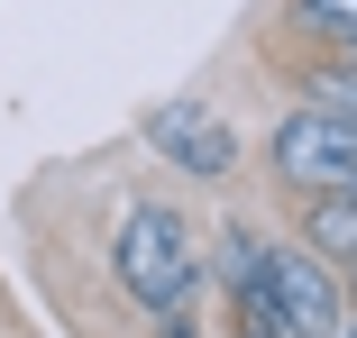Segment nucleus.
<instances>
[{
	"mask_svg": "<svg viewBox=\"0 0 357 338\" xmlns=\"http://www.w3.org/2000/svg\"><path fill=\"white\" fill-rule=\"evenodd\" d=\"M110 275L128 302H147V311H183L192 284H202V256H192V229L165 211V201H137V211L110 229Z\"/></svg>",
	"mask_w": 357,
	"mask_h": 338,
	"instance_id": "f257e3e1",
	"label": "nucleus"
},
{
	"mask_svg": "<svg viewBox=\"0 0 357 338\" xmlns=\"http://www.w3.org/2000/svg\"><path fill=\"white\" fill-rule=\"evenodd\" d=\"M257 284H266L284 338H339V275L312 247H257Z\"/></svg>",
	"mask_w": 357,
	"mask_h": 338,
	"instance_id": "f03ea898",
	"label": "nucleus"
},
{
	"mask_svg": "<svg viewBox=\"0 0 357 338\" xmlns=\"http://www.w3.org/2000/svg\"><path fill=\"white\" fill-rule=\"evenodd\" d=\"M275 174L294 192H348L357 183V128L303 101L294 119H275Z\"/></svg>",
	"mask_w": 357,
	"mask_h": 338,
	"instance_id": "7ed1b4c3",
	"label": "nucleus"
},
{
	"mask_svg": "<svg viewBox=\"0 0 357 338\" xmlns=\"http://www.w3.org/2000/svg\"><path fill=\"white\" fill-rule=\"evenodd\" d=\"M137 138H147L165 165L202 174V183H220V174L238 165V138H229V119L211 110V101H156L147 119H137Z\"/></svg>",
	"mask_w": 357,
	"mask_h": 338,
	"instance_id": "20e7f679",
	"label": "nucleus"
},
{
	"mask_svg": "<svg viewBox=\"0 0 357 338\" xmlns=\"http://www.w3.org/2000/svg\"><path fill=\"white\" fill-rule=\"evenodd\" d=\"M312 256L321 265H357V201L348 192H312Z\"/></svg>",
	"mask_w": 357,
	"mask_h": 338,
	"instance_id": "39448f33",
	"label": "nucleus"
},
{
	"mask_svg": "<svg viewBox=\"0 0 357 338\" xmlns=\"http://www.w3.org/2000/svg\"><path fill=\"white\" fill-rule=\"evenodd\" d=\"M294 19H303L312 37H330V46L357 55V0H294Z\"/></svg>",
	"mask_w": 357,
	"mask_h": 338,
	"instance_id": "423d86ee",
	"label": "nucleus"
},
{
	"mask_svg": "<svg viewBox=\"0 0 357 338\" xmlns=\"http://www.w3.org/2000/svg\"><path fill=\"white\" fill-rule=\"evenodd\" d=\"M312 110H330V119L357 128V64H330V74L312 83Z\"/></svg>",
	"mask_w": 357,
	"mask_h": 338,
	"instance_id": "0eeeda50",
	"label": "nucleus"
},
{
	"mask_svg": "<svg viewBox=\"0 0 357 338\" xmlns=\"http://www.w3.org/2000/svg\"><path fill=\"white\" fill-rule=\"evenodd\" d=\"M348 338H357V329H348Z\"/></svg>",
	"mask_w": 357,
	"mask_h": 338,
	"instance_id": "6e6552de",
	"label": "nucleus"
}]
</instances>
